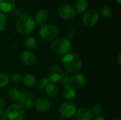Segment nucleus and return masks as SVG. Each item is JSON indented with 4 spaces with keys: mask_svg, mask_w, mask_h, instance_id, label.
Wrapping results in <instances>:
<instances>
[{
    "mask_svg": "<svg viewBox=\"0 0 121 120\" xmlns=\"http://www.w3.org/2000/svg\"><path fill=\"white\" fill-rule=\"evenodd\" d=\"M62 63L65 69L70 74H78L82 67V59L77 54L69 52L62 58Z\"/></svg>",
    "mask_w": 121,
    "mask_h": 120,
    "instance_id": "1",
    "label": "nucleus"
},
{
    "mask_svg": "<svg viewBox=\"0 0 121 120\" xmlns=\"http://www.w3.org/2000/svg\"><path fill=\"white\" fill-rule=\"evenodd\" d=\"M35 22L33 18L28 13L21 16L16 22V28L18 33L22 35L30 34L35 28Z\"/></svg>",
    "mask_w": 121,
    "mask_h": 120,
    "instance_id": "2",
    "label": "nucleus"
},
{
    "mask_svg": "<svg viewBox=\"0 0 121 120\" xmlns=\"http://www.w3.org/2000/svg\"><path fill=\"white\" fill-rule=\"evenodd\" d=\"M52 50L59 54H66L72 50V43L70 40L65 37L56 38L51 43Z\"/></svg>",
    "mask_w": 121,
    "mask_h": 120,
    "instance_id": "3",
    "label": "nucleus"
},
{
    "mask_svg": "<svg viewBox=\"0 0 121 120\" xmlns=\"http://www.w3.org/2000/svg\"><path fill=\"white\" fill-rule=\"evenodd\" d=\"M40 37L45 41L55 40L60 35L59 28L52 24H43L39 28Z\"/></svg>",
    "mask_w": 121,
    "mask_h": 120,
    "instance_id": "4",
    "label": "nucleus"
},
{
    "mask_svg": "<svg viewBox=\"0 0 121 120\" xmlns=\"http://www.w3.org/2000/svg\"><path fill=\"white\" fill-rule=\"evenodd\" d=\"M5 117L8 120H24L25 110L18 104H12L6 108Z\"/></svg>",
    "mask_w": 121,
    "mask_h": 120,
    "instance_id": "5",
    "label": "nucleus"
},
{
    "mask_svg": "<svg viewBox=\"0 0 121 120\" xmlns=\"http://www.w3.org/2000/svg\"><path fill=\"white\" fill-rule=\"evenodd\" d=\"M59 112L62 118L64 120H69L75 115L77 107L74 103L67 100L61 104Z\"/></svg>",
    "mask_w": 121,
    "mask_h": 120,
    "instance_id": "6",
    "label": "nucleus"
},
{
    "mask_svg": "<svg viewBox=\"0 0 121 120\" xmlns=\"http://www.w3.org/2000/svg\"><path fill=\"white\" fill-rule=\"evenodd\" d=\"M47 75H48V79L51 83H56L60 82L63 76H65V73L62 70V69L56 64L51 65L47 71Z\"/></svg>",
    "mask_w": 121,
    "mask_h": 120,
    "instance_id": "7",
    "label": "nucleus"
},
{
    "mask_svg": "<svg viewBox=\"0 0 121 120\" xmlns=\"http://www.w3.org/2000/svg\"><path fill=\"white\" fill-rule=\"evenodd\" d=\"M99 12L94 9L91 8L87 10L83 17H82V21L85 26L88 28L94 27L99 21Z\"/></svg>",
    "mask_w": 121,
    "mask_h": 120,
    "instance_id": "8",
    "label": "nucleus"
},
{
    "mask_svg": "<svg viewBox=\"0 0 121 120\" xmlns=\"http://www.w3.org/2000/svg\"><path fill=\"white\" fill-rule=\"evenodd\" d=\"M59 16L65 20H69L74 18L77 15V11L75 8L69 4H61L57 10Z\"/></svg>",
    "mask_w": 121,
    "mask_h": 120,
    "instance_id": "9",
    "label": "nucleus"
},
{
    "mask_svg": "<svg viewBox=\"0 0 121 120\" xmlns=\"http://www.w3.org/2000/svg\"><path fill=\"white\" fill-rule=\"evenodd\" d=\"M19 105H21L23 109H31L34 106V101L33 95L27 91L21 92L19 97L16 100Z\"/></svg>",
    "mask_w": 121,
    "mask_h": 120,
    "instance_id": "10",
    "label": "nucleus"
},
{
    "mask_svg": "<svg viewBox=\"0 0 121 120\" xmlns=\"http://www.w3.org/2000/svg\"><path fill=\"white\" fill-rule=\"evenodd\" d=\"M86 78L82 74H75L72 76L70 77L69 79V86L77 89H81L84 88L86 84Z\"/></svg>",
    "mask_w": 121,
    "mask_h": 120,
    "instance_id": "11",
    "label": "nucleus"
},
{
    "mask_svg": "<svg viewBox=\"0 0 121 120\" xmlns=\"http://www.w3.org/2000/svg\"><path fill=\"white\" fill-rule=\"evenodd\" d=\"M33 108L40 113H45L48 112L51 108L50 101L45 98H40L37 99L34 102Z\"/></svg>",
    "mask_w": 121,
    "mask_h": 120,
    "instance_id": "12",
    "label": "nucleus"
},
{
    "mask_svg": "<svg viewBox=\"0 0 121 120\" xmlns=\"http://www.w3.org/2000/svg\"><path fill=\"white\" fill-rule=\"evenodd\" d=\"M21 60L24 65L31 66L35 64L36 62V57L33 52L26 50L21 54Z\"/></svg>",
    "mask_w": 121,
    "mask_h": 120,
    "instance_id": "13",
    "label": "nucleus"
},
{
    "mask_svg": "<svg viewBox=\"0 0 121 120\" xmlns=\"http://www.w3.org/2000/svg\"><path fill=\"white\" fill-rule=\"evenodd\" d=\"M75 115L77 120H93L94 119V115L91 110L86 108H81L77 110Z\"/></svg>",
    "mask_w": 121,
    "mask_h": 120,
    "instance_id": "14",
    "label": "nucleus"
},
{
    "mask_svg": "<svg viewBox=\"0 0 121 120\" xmlns=\"http://www.w3.org/2000/svg\"><path fill=\"white\" fill-rule=\"evenodd\" d=\"M44 90L46 95L51 99H55L59 96L60 89L59 87L55 83L50 82L49 84H48V86L45 87Z\"/></svg>",
    "mask_w": 121,
    "mask_h": 120,
    "instance_id": "15",
    "label": "nucleus"
},
{
    "mask_svg": "<svg viewBox=\"0 0 121 120\" xmlns=\"http://www.w3.org/2000/svg\"><path fill=\"white\" fill-rule=\"evenodd\" d=\"M16 7L15 0H0V9L3 13H10Z\"/></svg>",
    "mask_w": 121,
    "mask_h": 120,
    "instance_id": "16",
    "label": "nucleus"
},
{
    "mask_svg": "<svg viewBox=\"0 0 121 120\" xmlns=\"http://www.w3.org/2000/svg\"><path fill=\"white\" fill-rule=\"evenodd\" d=\"M49 17V13L45 8L40 9L35 14V19L34 20L38 25H43Z\"/></svg>",
    "mask_w": 121,
    "mask_h": 120,
    "instance_id": "17",
    "label": "nucleus"
},
{
    "mask_svg": "<svg viewBox=\"0 0 121 120\" xmlns=\"http://www.w3.org/2000/svg\"><path fill=\"white\" fill-rule=\"evenodd\" d=\"M77 95V92L74 88L71 87L69 85L65 87H63L62 90V96L64 98L67 100L68 101H70L73 100Z\"/></svg>",
    "mask_w": 121,
    "mask_h": 120,
    "instance_id": "18",
    "label": "nucleus"
},
{
    "mask_svg": "<svg viewBox=\"0 0 121 120\" xmlns=\"http://www.w3.org/2000/svg\"><path fill=\"white\" fill-rule=\"evenodd\" d=\"M22 82L27 88H33L37 83L36 77L32 74H28L23 77Z\"/></svg>",
    "mask_w": 121,
    "mask_h": 120,
    "instance_id": "19",
    "label": "nucleus"
},
{
    "mask_svg": "<svg viewBox=\"0 0 121 120\" xmlns=\"http://www.w3.org/2000/svg\"><path fill=\"white\" fill-rule=\"evenodd\" d=\"M23 45L28 50L32 51L37 47V41L33 36H27L23 40Z\"/></svg>",
    "mask_w": 121,
    "mask_h": 120,
    "instance_id": "20",
    "label": "nucleus"
},
{
    "mask_svg": "<svg viewBox=\"0 0 121 120\" xmlns=\"http://www.w3.org/2000/svg\"><path fill=\"white\" fill-rule=\"evenodd\" d=\"M89 4L87 0H78L76 3V11H77L79 13H85L87 11Z\"/></svg>",
    "mask_w": 121,
    "mask_h": 120,
    "instance_id": "21",
    "label": "nucleus"
},
{
    "mask_svg": "<svg viewBox=\"0 0 121 120\" xmlns=\"http://www.w3.org/2000/svg\"><path fill=\"white\" fill-rule=\"evenodd\" d=\"M10 82V76L6 73L0 74V88H6Z\"/></svg>",
    "mask_w": 121,
    "mask_h": 120,
    "instance_id": "22",
    "label": "nucleus"
},
{
    "mask_svg": "<svg viewBox=\"0 0 121 120\" xmlns=\"http://www.w3.org/2000/svg\"><path fill=\"white\" fill-rule=\"evenodd\" d=\"M20 93H21V91L16 88H11L10 89H9L8 93H7L8 97L10 99L16 100V101L18 99V98L19 97Z\"/></svg>",
    "mask_w": 121,
    "mask_h": 120,
    "instance_id": "23",
    "label": "nucleus"
},
{
    "mask_svg": "<svg viewBox=\"0 0 121 120\" xmlns=\"http://www.w3.org/2000/svg\"><path fill=\"white\" fill-rule=\"evenodd\" d=\"M113 14L112 8L109 6H104L100 10V15L104 18H108Z\"/></svg>",
    "mask_w": 121,
    "mask_h": 120,
    "instance_id": "24",
    "label": "nucleus"
},
{
    "mask_svg": "<svg viewBox=\"0 0 121 120\" xmlns=\"http://www.w3.org/2000/svg\"><path fill=\"white\" fill-rule=\"evenodd\" d=\"M7 25V16L6 15L0 11V32L3 31Z\"/></svg>",
    "mask_w": 121,
    "mask_h": 120,
    "instance_id": "25",
    "label": "nucleus"
},
{
    "mask_svg": "<svg viewBox=\"0 0 121 120\" xmlns=\"http://www.w3.org/2000/svg\"><path fill=\"white\" fill-rule=\"evenodd\" d=\"M50 83V81H49V79L47 77H43L38 82L37 88L39 90H44L45 88V87L48 86V84H49Z\"/></svg>",
    "mask_w": 121,
    "mask_h": 120,
    "instance_id": "26",
    "label": "nucleus"
},
{
    "mask_svg": "<svg viewBox=\"0 0 121 120\" xmlns=\"http://www.w3.org/2000/svg\"><path fill=\"white\" fill-rule=\"evenodd\" d=\"M22 79L23 77L19 73H13L10 77V81H11L14 83H20L21 82H22Z\"/></svg>",
    "mask_w": 121,
    "mask_h": 120,
    "instance_id": "27",
    "label": "nucleus"
},
{
    "mask_svg": "<svg viewBox=\"0 0 121 120\" xmlns=\"http://www.w3.org/2000/svg\"><path fill=\"white\" fill-rule=\"evenodd\" d=\"M91 111V112H92V114L94 115L99 116L103 112V107L101 105H99V104H96V105H94L92 107Z\"/></svg>",
    "mask_w": 121,
    "mask_h": 120,
    "instance_id": "28",
    "label": "nucleus"
},
{
    "mask_svg": "<svg viewBox=\"0 0 121 120\" xmlns=\"http://www.w3.org/2000/svg\"><path fill=\"white\" fill-rule=\"evenodd\" d=\"M69 79H70V76L68 75H65L63 76V78L62 79V80L60 81V85L63 87H65L69 85Z\"/></svg>",
    "mask_w": 121,
    "mask_h": 120,
    "instance_id": "29",
    "label": "nucleus"
},
{
    "mask_svg": "<svg viewBox=\"0 0 121 120\" xmlns=\"http://www.w3.org/2000/svg\"><path fill=\"white\" fill-rule=\"evenodd\" d=\"M4 110H5V102L0 97V115H1V114L4 113Z\"/></svg>",
    "mask_w": 121,
    "mask_h": 120,
    "instance_id": "30",
    "label": "nucleus"
},
{
    "mask_svg": "<svg viewBox=\"0 0 121 120\" xmlns=\"http://www.w3.org/2000/svg\"><path fill=\"white\" fill-rule=\"evenodd\" d=\"M76 35V33H75V31L74 30H69L68 32H67V39H69V40H71V39H72V38H74V35Z\"/></svg>",
    "mask_w": 121,
    "mask_h": 120,
    "instance_id": "31",
    "label": "nucleus"
},
{
    "mask_svg": "<svg viewBox=\"0 0 121 120\" xmlns=\"http://www.w3.org/2000/svg\"><path fill=\"white\" fill-rule=\"evenodd\" d=\"M93 120H106V119H105V117H104L103 116L99 115V116H97L96 117H95L94 119H93Z\"/></svg>",
    "mask_w": 121,
    "mask_h": 120,
    "instance_id": "32",
    "label": "nucleus"
},
{
    "mask_svg": "<svg viewBox=\"0 0 121 120\" xmlns=\"http://www.w3.org/2000/svg\"><path fill=\"white\" fill-rule=\"evenodd\" d=\"M118 64H119V66H121V53H119V54H118Z\"/></svg>",
    "mask_w": 121,
    "mask_h": 120,
    "instance_id": "33",
    "label": "nucleus"
},
{
    "mask_svg": "<svg viewBox=\"0 0 121 120\" xmlns=\"http://www.w3.org/2000/svg\"><path fill=\"white\" fill-rule=\"evenodd\" d=\"M115 1H116L118 4H120L121 3V0H115Z\"/></svg>",
    "mask_w": 121,
    "mask_h": 120,
    "instance_id": "34",
    "label": "nucleus"
},
{
    "mask_svg": "<svg viewBox=\"0 0 121 120\" xmlns=\"http://www.w3.org/2000/svg\"><path fill=\"white\" fill-rule=\"evenodd\" d=\"M115 120H121V117H117L116 119Z\"/></svg>",
    "mask_w": 121,
    "mask_h": 120,
    "instance_id": "35",
    "label": "nucleus"
},
{
    "mask_svg": "<svg viewBox=\"0 0 121 120\" xmlns=\"http://www.w3.org/2000/svg\"><path fill=\"white\" fill-rule=\"evenodd\" d=\"M58 120H64V119L61 117V118H60V119H58Z\"/></svg>",
    "mask_w": 121,
    "mask_h": 120,
    "instance_id": "36",
    "label": "nucleus"
},
{
    "mask_svg": "<svg viewBox=\"0 0 121 120\" xmlns=\"http://www.w3.org/2000/svg\"></svg>",
    "mask_w": 121,
    "mask_h": 120,
    "instance_id": "37",
    "label": "nucleus"
}]
</instances>
